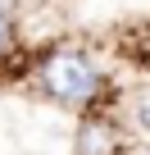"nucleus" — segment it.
Wrapping results in <instances>:
<instances>
[{"instance_id":"1","label":"nucleus","mask_w":150,"mask_h":155,"mask_svg":"<svg viewBox=\"0 0 150 155\" xmlns=\"http://www.w3.org/2000/svg\"><path fill=\"white\" fill-rule=\"evenodd\" d=\"M41 82H46V91H50L55 101L82 105V101H91V96L100 91V73H96L91 59L78 55V50H55V55L41 64Z\"/></svg>"},{"instance_id":"2","label":"nucleus","mask_w":150,"mask_h":155,"mask_svg":"<svg viewBox=\"0 0 150 155\" xmlns=\"http://www.w3.org/2000/svg\"><path fill=\"white\" fill-rule=\"evenodd\" d=\"M118 150V132L109 119H82L78 123V141H73V155H114Z\"/></svg>"},{"instance_id":"3","label":"nucleus","mask_w":150,"mask_h":155,"mask_svg":"<svg viewBox=\"0 0 150 155\" xmlns=\"http://www.w3.org/2000/svg\"><path fill=\"white\" fill-rule=\"evenodd\" d=\"M132 119H136V128L150 137V96H136V105H132Z\"/></svg>"},{"instance_id":"4","label":"nucleus","mask_w":150,"mask_h":155,"mask_svg":"<svg viewBox=\"0 0 150 155\" xmlns=\"http://www.w3.org/2000/svg\"><path fill=\"white\" fill-rule=\"evenodd\" d=\"M14 50V23H9V14H0V55H9Z\"/></svg>"},{"instance_id":"5","label":"nucleus","mask_w":150,"mask_h":155,"mask_svg":"<svg viewBox=\"0 0 150 155\" xmlns=\"http://www.w3.org/2000/svg\"><path fill=\"white\" fill-rule=\"evenodd\" d=\"M14 5H18V0H0V14H9V9H14Z\"/></svg>"}]
</instances>
